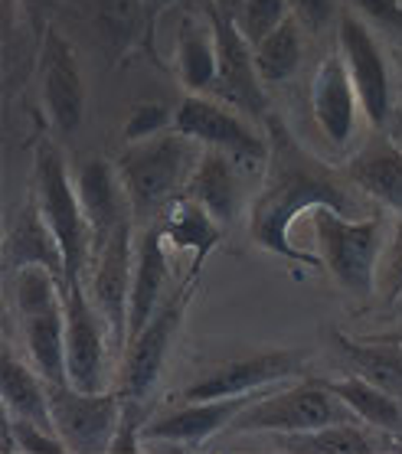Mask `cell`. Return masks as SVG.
Listing matches in <instances>:
<instances>
[{
  "label": "cell",
  "mask_w": 402,
  "mask_h": 454,
  "mask_svg": "<svg viewBox=\"0 0 402 454\" xmlns=\"http://www.w3.org/2000/svg\"><path fill=\"white\" fill-rule=\"evenodd\" d=\"M341 425H363L324 380H308L288 389H268L239 415L229 432L236 434H308Z\"/></svg>",
  "instance_id": "cell-5"
},
{
  "label": "cell",
  "mask_w": 402,
  "mask_h": 454,
  "mask_svg": "<svg viewBox=\"0 0 402 454\" xmlns=\"http://www.w3.org/2000/svg\"><path fill=\"white\" fill-rule=\"evenodd\" d=\"M291 13L295 20L311 33H320L334 20L337 13V0H291Z\"/></svg>",
  "instance_id": "cell-34"
},
{
  "label": "cell",
  "mask_w": 402,
  "mask_h": 454,
  "mask_svg": "<svg viewBox=\"0 0 402 454\" xmlns=\"http://www.w3.org/2000/svg\"><path fill=\"white\" fill-rule=\"evenodd\" d=\"M7 434H11V444L23 454H62V442L56 434L43 432L33 422H23L17 415H7Z\"/></svg>",
  "instance_id": "cell-33"
},
{
  "label": "cell",
  "mask_w": 402,
  "mask_h": 454,
  "mask_svg": "<svg viewBox=\"0 0 402 454\" xmlns=\"http://www.w3.org/2000/svg\"><path fill=\"white\" fill-rule=\"evenodd\" d=\"M167 285H170V258H167V239L161 226H141L138 246H134V281L131 304H128V343L145 331L157 317V310L167 304Z\"/></svg>",
  "instance_id": "cell-16"
},
{
  "label": "cell",
  "mask_w": 402,
  "mask_h": 454,
  "mask_svg": "<svg viewBox=\"0 0 402 454\" xmlns=\"http://www.w3.org/2000/svg\"><path fill=\"white\" fill-rule=\"evenodd\" d=\"M291 17V0H242L239 7V30L248 40V46H256L275 30L281 20Z\"/></svg>",
  "instance_id": "cell-30"
},
{
  "label": "cell",
  "mask_w": 402,
  "mask_h": 454,
  "mask_svg": "<svg viewBox=\"0 0 402 454\" xmlns=\"http://www.w3.org/2000/svg\"><path fill=\"white\" fill-rule=\"evenodd\" d=\"M52 432L66 451L102 454L122 428L124 405L118 393H79L73 386H50Z\"/></svg>",
  "instance_id": "cell-9"
},
{
  "label": "cell",
  "mask_w": 402,
  "mask_h": 454,
  "mask_svg": "<svg viewBox=\"0 0 402 454\" xmlns=\"http://www.w3.org/2000/svg\"><path fill=\"white\" fill-rule=\"evenodd\" d=\"M357 89L351 82V73L343 66L341 52H327L320 59L318 73L311 79V114L318 121L320 135L334 147H347L357 131Z\"/></svg>",
  "instance_id": "cell-17"
},
{
  "label": "cell",
  "mask_w": 402,
  "mask_h": 454,
  "mask_svg": "<svg viewBox=\"0 0 402 454\" xmlns=\"http://www.w3.org/2000/svg\"><path fill=\"white\" fill-rule=\"evenodd\" d=\"M288 448L304 454H373L380 444L370 434L367 425H341V428H324L308 434H285Z\"/></svg>",
  "instance_id": "cell-29"
},
{
  "label": "cell",
  "mask_w": 402,
  "mask_h": 454,
  "mask_svg": "<svg viewBox=\"0 0 402 454\" xmlns=\"http://www.w3.org/2000/svg\"><path fill=\"white\" fill-rule=\"evenodd\" d=\"M330 347L351 376H360L402 403V347L376 337H351L341 331L330 333Z\"/></svg>",
  "instance_id": "cell-22"
},
{
  "label": "cell",
  "mask_w": 402,
  "mask_h": 454,
  "mask_svg": "<svg viewBox=\"0 0 402 454\" xmlns=\"http://www.w3.org/2000/svg\"><path fill=\"white\" fill-rule=\"evenodd\" d=\"M376 294L386 304H396L402 298V219H396V232H392L386 255L380 265V281H376Z\"/></svg>",
  "instance_id": "cell-32"
},
{
  "label": "cell",
  "mask_w": 402,
  "mask_h": 454,
  "mask_svg": "<svg viewBox=\"0 0 402 454\" xmlns=\"http://www.w3.org/2000/svg\"><path fill=\"white\" fill-rule=\"evenodd\" d=\"M23 11H27V20H30V27H33L36 36H43V33L50 30L46 20H50L52 0H23Z\"/></svg>",
  "instance_id": "cell-36"
},
{
  "label": "cell",
  "mask_w": 402,
  "mask_h": 454,
  "mask_svg": "<svg viewBox=\"0 0 402 454\" xmlns=\"http://www.w3.org/2000/svg\"><path fill=\"white\" fill-rule=\"evenodd\" d=\"M343 176L370 203L402 219V151L390 137H376L370 145H363L347 160Z\"/></svg>",
  "instance_id": "cell-19"
},
{
  "label": "cell",
  "mask_w": 402,
  "mask_h": 454,
  "mask_svg": "<svg viewBox=\"0 0 402 454\" xmlns=\"http://www.w3.org/2000/svg\"><path fill=\"white\" fill-rule=\"evenodd\" d=\"M382 131H386V137H390L392 145L402 151V98L392 105V114H390V121H386V128H382Z\"/></svg>",
  "instance_id": "cell-37"
},
{
  "label": "cell",
  "mask_w": 402,
  "mask_h": 454,
  "mask_svg": "<svg viewBox=\"0 0 402 454\" xmlns=\"http://www.w3.org/2000/svg\"><path fill=\"white\" fill-rule=\"evenodd\" d=\"M203 4H217V0H203Z\"/></svg>",
  "instance_id": "cell-40"
},
{
  "label": "cell",
  "mask_w": 402,
  "mask_h": 454,
  "mask_svg": "<svg viewBox=\"0 0 402 454\" xmlns=\"http://www.w3.org/2000/svg\"><path fill=\"white\" fill-rule=\"evenodd\" d=\"M4 265L7 275H17L23 269H46L66 285V262H62L59 242L46 226L36 200L23 203L20 213L13 216L7 236H4Z\"/></svg>",
  "instance_id": "cell-21"
},
{
  "label": "cell",
  "mask_w": 402,
  "mask_h": 454,
  "mask_svg": "<svg viewBox=\"0 0 402 454\" xmlns=\"http://www.w3.org/2000/svg\"><path fill=\"white\" fill-rule=\"evenodd\" d=\"M308 216L320 269L330 271V278L347 294L370 301L376 294L380 265L392 236L386 209H376L367 219H347L334 209H311Z\"/></svg>",
  "instance_id": "cell-3"
},
{
  "label": "cell",
  "mask_w": 402,
  "mask_h": 454,
  "mask_svg": "<svg viewBox=\"0 0 402 454\" xmlns=\"http://www.w3.org/2000/svg\"><path fill=\"white\" fill-rule=\"evenodd\" d=\"M157 226L164 232L167 246H177V248H193L196 252V269L203 265V258L209 255V248L219 242V232L223 229L213 223L207 209L193 203L190 197H180L174 200L170 207L164 209V216L157 219Z\"/></svg>",
  "instance_id": "cell-27"
},
{
  "label": "cell",
  "mask_w": 402,
  "mask_h": 454,
  "mask_svg": "<svg viewBox=\"0 0 402 454\" xmlns=\"http://www.w3.org/2000/svg\"><path fill=\"white\" fill-rule=\"evenodd\" d=\"M167 131H174V112L164 102H141L128 114L122 137L128 145H141V141H151V137L167 135Z\"/></svg>",
  "instance_id": "cell-31"
},
{
  "label": "cell",
  "mask_w": 402,
  "mask_h": 454,
  "mask_svg": "<svg viewBox=\"0 0 402 454\" xmlns=\"http://www.w3.org/2000/svg\"><path fill=\"white\" fill-rule=\"evenodd\" d=\"M193 294V281L180 285V288L167 298V304L157 310V317L138 333L122 353V380H118V399L122 405L145 403L147 395L157 389V382L164 376L170 350H174L177 331L184 324V310Z\"/></svg>",
  "instance_id": "cell-8"
},
{
  "label": "cell",
  "mask_w": 402,
  "mask_h": 454,
  "mask_svg": "<svg viewBox=\"0 0 402 454\" xmlns=\"http://www.w3.org/2000/svg\"><path fill=\"white\" fill-rule=\"evenodd\" d=\"M200 157H203V147L193 145L180 131L128 145L114 157L138 226H154L164 216V209L184 197Z\"/></svg>",
  "instance_id": "cell-2"
},
{
  "label": "cell",
  "mask_w": 402,
  "mask_h": 454,
  "mask_svg": "<svg viewBox=\"0 0 402 454\" xmlns=\"http://www.w3.org/2000/svg\"><path fill=\"white\" fill-rule=\"evenodd\" d=\"M134 226L118 229L105 248L92 255V269L85 291L92 298L95 310L102 314L105 327L112 333V350L122 356L128 347V304H131V281H134Z\"/></svg>",
  "instance_id": "cell-11"
},
{
  "label": "cell",
  "mask_w": 402,
  "mask_h": 454,
  "mask_svg": "<svg viewBox=\"0 0 402 454\" xmlns=\"http://www.w3.org/2000/svg\"><path fill=\"white\" fill-rule=\"evenodd\" d=\"M207 17L213 23V33H217V82L209 89V95L217 102L229 105L233 112H239L242 118H256V121L265 124L272 118V105H268L265 82L256 69V56H252V46L239 30L236 17H229L219 4H207Z\"/></svg>",
  "instance_id": "cell-7"
},
{
  "label": "cell",
  "mask_w": 402,
  "mask_h": 454,
  "mask_svg": "<svg viewBox=\"0 0 402 454\" xmlns=\"http://www.w3.org/2000/svg\"><path fill=\"white\" fill-rule=\"evenodd\" d=\"M370 337H376V340H386V343H396V347H402V327H396V331H390V333H370Z\"/></svg>",
  "instance_id": "cell-38"
},
{
  "label": "cell",
  "mask_w": 402,
  "mask_h": 454,
  "mask_svg": "<svg viewBox=\"0 0 402 454\" xmlns=\"http://www.w3.org/2000/svg\"><path fill=\"white\" fill-rule=\"evenodd\" d=\"M0 395H4V412L17 415L23 422H33L43 432H52L50 412V382L33 370L20 356L4 360V376H0Z\"/></svg>",
  "instance_id": "cell-25"
},
{
  "label": "cell",
  "mask_w": 402,
  "mask_h": 454,
  "mask_svg": "<svg viewBox=\"0 0 402 454\" xmlns=\"http://www.w3.org/2000/svg\"><path fill=\"white\" fill-rule=\"evenodd\" d=\"M112 333L95 310L85 285L66 288V372L79 393H108Z\"/></svg>",
  "instance_id": "cell-10"
},
{
  "label": "cell",
  "mask_w": 402,
  "mask_h": 454,
  "mask_svg": "<svg viewBox=\"0 0 402 454\" xmlns=\"http://www.w3.org/2000/svg\"><path fill=\"white\" fill-rule=\"evenodd\" d=\"M236 170H239L236 160H229L226 154L203 151L193 176H190V184H186L184 197H190L193 203H200V207L207 209L219 229H226L236 219V209H239Z\"/></svg>",
  "instance_id": "cell-23"
},
{
  "label": "cell",
  "mask_w": 402,
  "mask_h": 454,
  "mask_svg": "<svg viewBox=\"0 0 402 454\" xmlns=\"http://www.w3.org/2000/svg\"><path fill=\"white\" fill-rule=\"evenodd\" d=\"M33 200L59 242L66 288H79L89 281L92 269V229L75 190V174L66 164L59 145L52 141H40L33 154Z\"/></svg>",
  "instance_id": "cell-4"
},
{
  "label": "cell",
  "mask_w": 402,
  "mask_h": 454,
  "mask_svg": "<svg viewBox=\"0 0 402 454\" xmlns=\"http://www.w3.org/2000/svg\"><path fill=\"white\" fill-rule=\"evenodd\" d=\"M75 190L83 200L85 219L92 229V255L105 242L124 226H134V209L131 200L124 193V184L118 176L114 160L108 164L105 157H89L83 167L75 170Z\"/></svg>",
  "instance_id": "cell-15"
},
{
  "label": "cell",
  "mask_w": 402,
  "mask_h": 454,
  "mask_svg": "<svg viewBox=\"0 0 402 454\" xmlns=\"http://www.w3.org/2000/svg\"><path fill=\"white\" fill-rule=\"evenodd\" d=\"M265 137L268 160L262 167L265 180H262L256 200L248 207V239L258 248H265L285 262L320 269L318 255H308L291 242L295 219L311 213V209H334L347 219H367L376 209L370 203H363L360 193H353L357 186L347 176L341 180L327 164H320L318 157L308 154L291 137L279 114H272L265 121Z\"/></svg>",
  "instance_id": "cell-1"
},
{
  "label": "cell",
  "mask_w": 402,
  "mask_h": 454,
  "mask_svg": "<svg viewBox=\"0 0 402 454\" xmlns=\"http://www.w3.org/2000/svg\"><path fill=\"white\" fill-rule=\"evenodd\" d=\"M40 95L52 128L62 137L75 135L85 121V79L75 50L59 30L40 36Z\"/></svg>",
  "instance_id": "cell-14"
},
{
  "label": "cell",
  "mask_w": 402,
  "mask_h": 454,
  "mask_svg": "<svg viewBox=\"0 0 402 454\" xmlns=\"http://www.w3.org/2000/svg\"><path fill=\"white\" fill-rule=\"evenodd\" d=\"M92 23L114 66L154 46L157 30L145 0H92Z\"/></svg>",
  "instance_id": "cell-20"
},
{
  "label": "cell",
  "mask_w": 402,
  "mask_h": 454,
  "mask_svg": "<svg viewBox=\"0 0 402 454\" xmlns=\"http://www.w3.org/2000/svg\"><path fill=\"white\" fill-rule=\"evenodd\" d=\"M353 7H357L367 20L380 23L386 30L402 33V0H353Z\"/></svg>",
  "instance_id": "cell-35"
},
{
  "label": "cell",
  "mask_w": 402,
  "mask_h": 454,
  "mask_svg": "<svg viewBox=\"0 0 402 454\" xmlns=\"http://www.w3.org/2000/svg\"><path fill=\"white\" fill-rule=\"evenodd\" d=\"M308 363V353L301 350H265L256 356L223 363L217 370L203 372L184 389V403H219V399H239V395H256L275 386H285L295 380Z\"/></svg>",
  "instance_id": "cell-12"
},
{
  "label": "cell",
  "mask_w": 402,
  "mask_h": 454,
  "mask_svg": "<svg viewBox=\"0 0 402 454\" xmlns=\"http://www.w3.org/2000/svg\"><path fill=\"white\" fill-rule=\"evenodd\" d=\"M174 131L190 137L203 151H219L236 160L239 170H258L268 160V137L209 95H186L174 108Z\"/></svg>",
  "instance_id": "cell-6"
},
{
  "label": "cell",
  "mask_w": 402,
  "mask_h": 454,
  "mask_svg": "<svg viewBox=\"0 0 402 454\" xmlns=\"http://www.w3.org/2000/svg\"><path fill=\"white\" fill-rule=\"evenodd\" d=\"M256 56V69L265 85H281L295 79L301 69V56H304V40H301V23L291 13L288 20H281L265 40L252 46Z\"/></svg>",
  "instance_id": "cell-28"
},
{
  "label": "cell",
  "mask_w": 402,
  "mask_h": 454,
  "mask_svg": "<svg viewBox=\"0 0 402 454\" xmlns=\"http://www.w3.org/2000/svg\"><path fill=\"white\" fill-rule=\"evenodd\" d=\"M217 4L229 13V17H239V7H242V0H217Z\"/></svg>",
  "instance_id": "cell-39"
},
{
  "label": "cell",
  "mask_w": 402,
  "mask_h": 454,
  "mask_svg": "<svg viewBox=\"0 0 402 454\" xmlns=\"http://www.w3.org/2000/svg\"><path fill=\"white\" fill-rule=\"evenodd\" d=\"M177 79L190 89L193 95H203L217 82V33L209 17H184L180 30H177V50H174Z\"/></svg>",
  "instance_id": "cell-24"
},
{
  "label": "cell",
  "mask_w": 402,
  "mask_h": 454,
  "mask_svg": "<svg viewBox=\"0 0 402 454\" xmlns=\"http://www.w3.org/2000/svg\"><path fill=\"white\" fill-rule=\"evenodd\" d=\"M279 389V386H275ZM268 393V389H265ZM258 395H239V399H219V403H184L164 412L161 419L145 428V442H161V444H186V448H196V444L209 442L213 434L233 428L239 415L246 412L248 405L256 403Z\"/></svg>",
  "instance_id": "cell-18"
},
{
  "label": "cell",
  "mask_w": 402,
  "mask_h": 454,
  "mask_svg": "<svg viewBox=\"0 0 402 454\" xmlns=\"http://www.w3.org/2000/svg\"><path fill=\"white\" fill-rule=\"evenodd\" d=\"M337 46H341L343 66L351 73V82L357 89L367 121L373 128H386L396 98H392L390 62H386L380 40L373 36V30L357 13H343L337 23Z\"/></svg>",
  "instance_id": "cell-13"
},
{
  "label": "cell",
  "mask_w": 402,
  "mask_h": 454,
  "mask_svg": "<svg viewBox=\"0 0 402 454\" xmlns=\"http://www.w3.org/2000/svg\"><path fill=\"white\" fill-rule=\"evenodd\" d=\"M324 382H327L330 393L337 395V399H341V403L347 405L367 428L382 432V434H399L402 438V403L399 399H392L390 393H382V389L370 386V382L360 380V376H351V372L334 376V380H324Z\"/></svg>",
  "instance_id": "cell-26"
}]
</instances>
